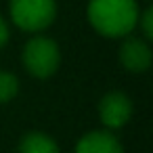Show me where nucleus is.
Segmentation results:
<instances>
[{
	"label": "nucleus",
	"mask_w": 153,
	"mask_h": 153,
	"mask_svg": "<svg viewBox=\"0 0 153 153\" xmlns=\"http://www.w3.org/2000/svg\"><path fill=\"white\" fill-rule=\"evenodd\" d=\"M120 63L132 74H140V71L149 69V65H151L149 40H145V38H126L122 48H120Z\"/></svg>",
	"instance_id": "39448f33"
},
{
	"label": "nucleus",
	"mask_w": 153,
	"mask_h": 153,
	"mask_svg": "<svg viewBox=\"0 0 153 153\" xmlns=\"http://www.w3.org/2000/svg\"><path fill=\"white\" fill-rule=\"evenodd\" d=\"M19 153H61L53 136L44 132H27L19 143Z\"/></svg>",
	"instance_id": "0eeeda50"
},
{
	"label": "nucleus",
	"mask_w": 153,
	"mask_h": 153,
	"mask_svg": "<svg viewBox=\"0 0 153 153\" xmlns=\"http://www.w3.org/2000/svg\"><path fill=\"white\" fill-rule=\"evenodd\" d=\"M9 11L23 32H42L57 17V0H11Z\"/></svg>",
	"instance_id": "f03ea898"
},
{
	"label": "nucleus",
	"mask_w": 153,
	"mask_h": 153,
	"mask_svg": "<svg viewBox=\"0 0 153 153\" xmlns=\"http://www.w3.org/2000/svg\"><path fill=\"white\" fill-rule=\"evenodd\" d=\"M138 23L143 27V38L145 40H151L153 38V9L151 7L143 15H138Z\"/></svg>",
	"instance_id": "1a4fd4ad"
},
{
	"label": "nucleus",
	"mask_w": 153,
	"mask_h": 153,
	"mask_svg": "<svg viewBox=\"0 0 153 153\" xmlns=\"http://www.w3.org/2000/svg\"><path fill=\"white\" fill-rule=\"evenodd\" d=\"M19 92V80L11 71H0V105L13 101Z\"/></svg>",
	"instance_id": "6e6552de"
},
{
	"label": "nucleus",
	"mask_w": 153,
	"mask_h": 153,
	"mask_svg": "<svg viewBox=\"0 0 153 153\" xmlns=\"http://www.w3.org/2000/svg\"><path fill=\"white\" fill-rule=\"evenodd\" d=\"M61 63V51L55 40L46 36L32 38L23 48V65L34 78H51Z\"/></svg>",
	"instance_id": "7ed1b4c3"
},
{
	"label": "nucleus",
	"mask_w": 153,
	"mask_h": 153,
	"mask_svg": "<svg viewBox=\"0 0 153 153\" xmlns=\"http://www.w3.org/2000/svg\"><path fill=\"white\" fill-rule=\"evenodd\" d=\"M7 42H9V25H7V21L2 17H0V48H2Z\"/></svg>",
	"instance_id": "9d476101"
},
{
	"label": "nucleus",
	"mask_w": 153,
	"mask_h": 153,
	"mask_svg": "<svg viewBox=\"0 0 153 153\" xmlns=\"http://www.w3.org/2000/svg\"><path fill=\"white\" fill-rule=\"evenodd\" d=\"M99 117L107 130L122 128L132 117V101L124 92H107L99 103Z\"/></svg>",
	"instance_id": "20e7f679"
},
{
	"label": "nucleus",
	"mask_w": 153,
	"mask_h": 153,
	"mask_svg": "<svg viewBox=\"0 0 153 153\" xmlns=\"http://www.w3.org/2000/svg\"><path fill=\"white\" fill-rule=\"evenodd\" d=\"M136 0H90L88 21L105 38H124L138 25Z\"/></svg>",
	"instance_id": "f257e3e1"
},
{
	"label": "nucleus",
	"mask_w": 153,
	"mask_h": 153,
	"mask_svg": "<svg viewBox=\"0 0 153 153\" xmlns=\"http://www.w3.org/2000/svg\"><path fill=\"white\" fill-rule=\"evenodd\" d=\"M76 153H124V149L111 130H92L78 140Z\"/></svg>",
	"instance_id": "423d86ee"
}]
</instances>
